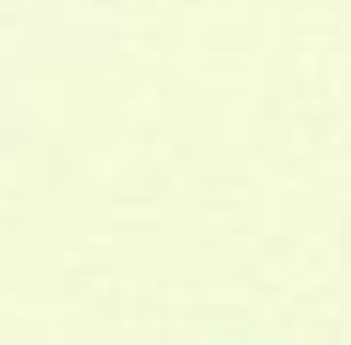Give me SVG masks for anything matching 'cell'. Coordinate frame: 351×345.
<instances>
[{
	"instance_id": "1",
	"label": "cell",
	"mask_w": 351,
	"mask_h": 345,
	"mask_svg": "<svg viewBox=\"0 0 351 345\" xmlns=\"http://www.w3.org/2000/svg\"><path fill=\"white\" fill-rule=\"evenodd\" d=\"M23 86H18V75L12 69H0V144H12L23 133Z\"/></svg>"
},
{
	"instance_id": "2",
	"label": "cell",
	"mask_w": 351,
	"mask_h": 345,
	"mask_svg": "<svg viewBox=\"0 0 351 345\" xmlns=\"http://www.w3.org/2000/svg\"><path fill=\"white\" fill-rule=\"evenodd\" d=\"M346 345H351V340H346Z\"/></svg>"
}]
</instances>
